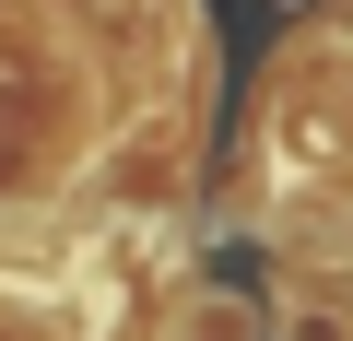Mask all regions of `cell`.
<instances>
[{"mask_svg":"<svg viewBox=\"0 0 353 341\" xmlns=\"http://www.w3.org/2000/svg\"><path fill=\"white\" fill-rule=\"evenodd\" d=\"M189 341H259V306H236V294H201V306H189Z\"/></svg>","mask_w":353,"mask_h":341,"instance_id":"cell-1","label":"cell"},{"mask_svg":"<svg viewBox=\"0 0 353 341\" xmlns=\"http://www.w3.org/2000/svg\"><path fill=\"white\" fill-rule=\"evenodd\" d=\"M106 12H118V0H106Z\"/></svg>","mask_w":353,"mask_h":341,"instance_id":"cell-2","label":"cell"}]
</instances>
